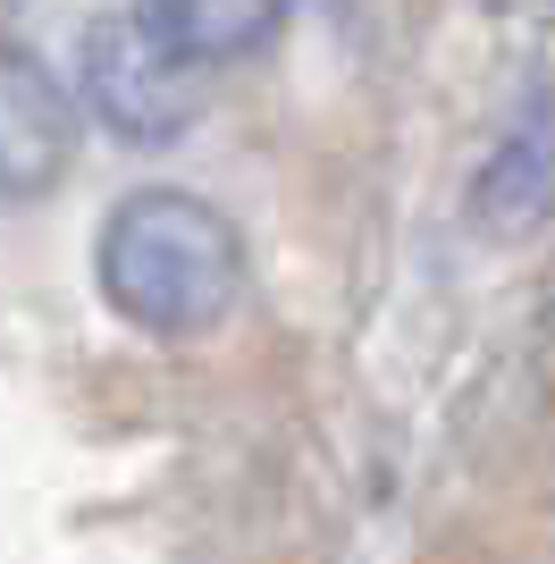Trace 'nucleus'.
Returning a JSON list of instances; mask_svg holds the SVG:
<instances>
[{"instance_id":"f257e3e1","label":"nucleus","mask_w":555,"mask_h":564,"mask_svg":"<svg viewBox=\"0 0 555 564\" xmlns=\"http://www.w3.org/2000/svg\"><path fill=\"white\" fill-rule=\"evenodd\" d=\"M101 304L143 337H203L219 329L244 295V236L219 203L177 186H143L110 203L101 245H92Z\"/></svg>"},{"instance_id":"423d86ee","label":"nucleus","mask_w":555,"mask_h":564,"mask_svg":"<svg viewBox=\"0 0 555 564\" xmlns=\"http://www.w3.org/2000/svg\"><path fill=\"white\" fill-rule=\"evenodd\" d=\"M497 9H513V0H497Z\"/></svg>"},{"instance_id":"20e7f679","label":"nucleus","mask_w":555,"mask_h":564,"mask_svg":"<svg viewBox=\"0 0 555 564\" xmlns=\"http://www.w3.org/2000/svg\"><path fill=\"white\" fill-rule=\"evenodd\" d=\"M185 59H236L278 25V0H135Z\"/></svg>"},{"instance_id":"7ed1b4c3","label":"nucleus","mask_w":555,"mask_h":564,"mask_svg":"<svg viewBox=\"0 0 555 564\" xmlns=\"http://www.w3.org/2000/svg\"><path fill=\"white\" fill-rule=\"evenodd\" d=\"M76 161V101L25 43H0V203H43Z\"/></svg>"},{"instance_id":"f03ea898","label":"nucleus","mask_w":555,"mask_h":564,"mask_svg":"<svg viewBox=\"0 0 555 564\" xmlns=\"http://www.w3.org/2000/svg\"><path fill=\"white\" fill-rule=\"evenodd\" d=\"M76 85L85 110L110 127L118 143H177L194 127V59L168 43L143 9H101L76 43Z\"/></svg>"},{"instance_id":"39448f33","label":"nucleus","mask_w":555,"mask_h":564,"mask_svg":"<svg viewBox=\"0 0 555 564\" xmlns=\"http://www.w3.org/2000/svg\"><path fill=\"white\" fill-rule=\"evenodd\" d=\"M555 212V143L547 135H522L505 143L480 177V219L497 228H522V219H547Z\"/></svg>"}]
</instances>
